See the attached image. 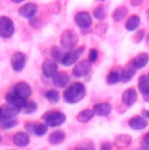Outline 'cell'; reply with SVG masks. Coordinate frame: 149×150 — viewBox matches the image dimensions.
Segmentation results:
<instances>
[{"label":"cell","instance_id":"obj_1","mask_svg":"<svg viewBox=\"0 0 149 150\" xmlns=\"http://www.w3.org/2000/svg\"><path fill=\"white\" fill-rule=\"evenodd\" d=\"M85 97V86L81 82L71 83L63 93V98L67 103H77Z\"/></svg>","mask_w":149,"mask_h":150},{"label":"cell","instance_id":"obj_2","mask_svg":"<svg viewBox=\"0 0 149 150\" xmlns=\"http://www.w3.org/2000/svg\"><path fill=\"white\" fill-rule=\"evenodd\" d=\"M43 120L48 127H60L65 123V115L59 111H51L45 114Z\"/></svg>","mask_w":149,"mask_h":150},{"label":"cell","instance_id":"obj_3","mask_svg":"<svg viewBox=\"0 0 149 150\" xmlns=\"http://www.w3.org/2000/svg\"><path fill=\"white\" fill-rule=\"evenodd\" d=\"M15 33V24L9 17H0V37L1 38H11Z\"/></svg>","mask_w":149,"mask_h":150},{"label":"cell","instance_id":"obj_4","mask_svg":"<svg viewBox=\"0 0 149 150\" xmlns=\"http://www.w3.org/2000/svg\"><path fill=\"white\" fill-rule=\"evenodd\" d=\"M77 39H79L77 38V34L73 30H65V31H63L62 37H60V45H62L63 48L71 50V48H73L76 46Z\"/></svg>","mask_w":149,"mask_h":150},{"label":"cell","instance_id":"obj_5","mask_svg":"<svg viewBox=\"0 0 149 150\" xmlns=\"http://www.w3.org/2000/svg\"><path fill=\"white\" fill-rule=\"evenodd\" d=\"M20 108L17 106L12 105V103H8V105L0 107V122H4V120H12L18 115Z\"/></svg>","mask_w":149,"mask_h":150},{"label":"cell","instance_id":"obj_6","mask_svg":"<svg viewBox=\"0 0 149 150\" xmlns=\"http://www.w3.org/2000/svg\"><path fill=\"white\" fill-rule=\"evenodd\" d=\"M82 52H84V47H79V48H74V50L68 51V52L64 54V56H63L62 64L64 65V67H71V65H73L74 63L80 59V56L82 55Z\"/></svg>","mask_w":149,"mask_h":150},{"label":"cell","instance_id":"obj_7","mask_svg":"<svg viewBox=\"0 0 149 150\" xmlns=\"http://www.w3.org/2000/svg\"><path fill=\"white\" fill-rule=\"evenodd\" d=\"M42 73L47 79H53L56 73H58V64L54 59H47L42 64Z\"/></svg>","mask_w":149,"mask_h":150},{"label":"cell","instance_id":"obj_8","mask_svg":"<svg viewBox=\"0 0 149 150\" xmlns=\"http://www.w3.org/2000/svg\"><path fill=\"white\" fill-rule=\"evenodd\" d=\"M26 64V56L22 52H16L12 56V60H11V65H12V69L16 72L22 71Z\"/></svg>","mask_w":149,"mask_h":150},{"label":"cell","instance_id":"obj_9","mask_svg":"<svg viewBox=\"0 0 149 150\" xmlns=\"http://www.w3.org/2000/svg\"><path fill=\"white\" fill-rule=\"evenodd\" d=\"M74 22L79 28L88 29L92 25V17L88 12H79L74 16Z\"/></svg>","mask_w":149,"mask_h":150},{"label":"cell","instance_id":"obj_10","mask_svg":"<svg viewBox=\"0 0 149 150\" xmlns=\"http://www.w3.org/2000/svg\"><path fill=\"white\" fill-rule=\"evenodd\" d=\"M25 128H26L28 132H31V133H34L35 136H43L46 134V132H47V128L48 125L47 124H41V123H28L26 125H25Z\"/></svg>","mask_w":149,"mask_h":150},{"label":"cell","instance_id":"obj_11","mask_svg":"<svg viewBox=\"0 0 149 150\" xmlns=\"http://www.w3.org/2000/svg\"><path fill=\"white\" fill-rule=\"evenodd\" d=\"M89 72H90V62H88V60H82V62L77 63L76 67L73 68V76L85 77Z\"/></svg>","mask_w":149,"mask_h":150},{"label":"cell","instance_id":"obj_12","mask_svg":"<svg viewBox=\"0 0 149 150\" xmlns=\"http://www.w3.org/2000/svg\"><path fill=\"white\" fill-rule=\"evenodd\" d=\"M38 11V5L34 4V3H28V4H24L21 8H20V14H21L24 18H33L34 14Z\"/></svg>","mask_w":149,"mask_h":150},{"label":"cell","instance_id":"obj_13","mask_svg":"<svg viewBox=\"0 0 149 150\" xmlns=\"http://www.w3.org/2000/svg\"><path fill=\"white\" fill-rule=\"evenodd\" d=\"M13 90H15V93L17 94V96L24 98V99H28V98L31 96V88L28 85L26 82H18L15 86Z\"/></svg>","mask_w":149,"mask_h":150},{"label":"cell","instance_id":"obj_14","mask_svg":"<svg viewBox=\"0 0 149 150\" xmlns=\"http://www.w3.org/2000/svg\"><path fill=\"white\" fill-rule=\"evenodd\" d=\"M30 142L29 134L26 132H17V133L13 136V144L18 148H24V146H28Z\"/></svg>","mask_w":149,"mask_h":150},{"label":"cell","instance_id":"obj_15","mask_svg":"<svg viewBox=\"0 0 149 150\" xmlns=\"http://www.w3.org/2000/svg\"><path fill=\"white\" fill-rule=\"evenodd\" d=\"M53 82L56 88H65L68 85V82H70V76L65 72H58L53 77Z\"/></svg>","mask_w":149,"mask_h":150},{"label":"cell","instance_id":"obj_16","mask_svg":"<svg viewBox=\"0 0 149 150\" xmlns=\"http://www.w3.org/2000/svg\"><path fill=\"white\" fill-rule=\"evenodd\" d=\"M5 99H7L8 103H12V105L17 106L20 110L22 108V106L25 105V102H26V99H24V98L18 97L17 94L15 93V90H12L11 93H8L7 96H5Z\"/></svg>","mask_w":149,"mask_h":150},{"label":"cell","instance_id":"obj_17","mask_svg":"<svg viewBox=\"0 0 149 150\" xmlns=\"http://www.w3.org/2000/svg\"><path fill=\"white\" fill-rule=\"evenodd\" d=\"M136 99H137V94L133 89H128V90H126L122 96V100L126 106H132L133 103L136 102Z\"/></svg>","mask_w":149,"mask_h":150},{"label":"cell","instance_id":"obj_18","mask_svg":"<svg viewBox=\"0 0 149 150\" xmlns=\"http://www.w3.org/2000/svg\"><path fill=\"white\" fill-rule=\"evenodd\" d=\"M139 89L145 97V100H149V76H141L139 80Z\"/></svg>","mask_w":149,"mask_h":150},{"label":"cell","instance_id":"obj_19","mask_svg":"<svg viewBox=\"0 0 149 150\" xmlns=\"http://www.w3.org/2000/svg\"><path fill=\"white\" fill-rule=\"evenodd\" d=\"M148 60H149L148 54H140V55H137V56L132 60V67L135 69L144 68L145 65L148 64Z\"/></svg>","mask_w":149,"mask_h":150},{"label":"cell","instance_id":"obj_20","mask_svg":"<svg viewBox=\"0 0 149 150\" xmlns=\"http://www.w3.org/2000/svg\"><path fill=\"white\" fill-rule=\"evenodd\" d=\"M93 111L98 116H106V115H109L111 112V106L109 103H98V105H96L93 107Z\"/></svg>","mask_w":149,"mask_h":150},{"label":"cell","instance_id":"obj_21","mask_svg":"<svg viewBox=\"0 0 149 150\" xmlns=\"http://www.w3.org/2000/svg\"><path fill=\"white\" fill-rule=\"evenodd\" d=\"M130 127L135 131H139V129H144L147 127V120L141 116H135L130 120Z\"/></svg>","mask_w":149,"mask_h":150},{"label":"cell","instance_id":"obj_22","mask_svg":"<svg viewBox=\"0 0 149 150\" xmlns=\"http://www.w3.org/2000/svg\"><path fill=\"white\" fill-rule=\"evenodd\" d=\"M65 138V134L63 133L62 131H54L53 133L48 137V142L53 144V145H58V144H62Z\"/></svg>","mask_w":149,"mask_h":150},{"label":"cell","instance_id":"obj_23","mask_svg":"<svg viewBox=\"0 0 149 150\" xmlns=\"http://www.w3.org/2000/svg\"><path fill=\"white\" fill-rule=\"evenodd\" d=\"M106 81H107V83H110V85L116 83L119 81H123V71H114V72H111V73L107 76Z\"/></svg>","mask_w":149,"mask_h":150},{"label":"cell","instance_id":"obj_24","mask_svg":"<svg viewBox=\"0 0 149 150\" xmlns=\"http://www.w3.org/2000/svg\"><path fill=\"white\" fill-rule=\"evenodd\" d=\"M93 115H94L93 110H89V108L82 110V111L77 115V120H79V122H82V123H87V122H89L92 117H93Z\"/></svg>","mask_w":149,"mask_h":150},{"label":"cell","instance_id":"obj_25","mask_svg":"<svg viewBox=\"0 0 149 150\" xmlns=\"http://www.w3.org/2000/svg\"><path fill=\"white\" fill-rule=\"evenodd\" d=\"M139 25H140V18L137 16H131L130 18L126 21V29H127V30H130V31L137 29Z\"/></svg>","mask_w":149,"mask_h":150},{"label":"cell","instance_id":"obj_26","mask_svg":"<svg viewBox=\"0 0 149 150\" xmlns=\"http://www.w3.org/2000/svg\"><path fill=\"white\" fill-rule=\"evenodd\" d=\"M46 99L48 100V102L51 103H58L59 99H60V94L58 90H55V89H51V90H47L45 94Z\"/></svg>","mask_w":149,"mask_h":150},{"label":"cell","instance_id":"obj_27","mask_svg":"<svg viewBox=\"0 0 149 150\" xmlns=\"http://www.w3.org/2000/svg\"><path fill=\"white\" fill-rule=\"evenodd\" d=\"M21 110H22V112H25V114H33V112H35V110H37V103L34 102V100H26Z\"/></svg>","mask_w":149,"mask_h":150},{"label":"cell","instance_id":"obj_28","mask_svg":"<svg viewBox=\"0 0 149 150\" xmlns=\"http://www.w3.org/2000/svg\"><path fill=\"white\" fill-rule=\"evenodd\" d=\"M126 14H127V9H126L124 7H119V8H116V9L114 11L113 18L115 20V21H120V20H122Z\"/></svg>","mask_w":149,"mask_h":150},{"label":"cell","instance_id":"obj_29","mask_svg":"<svg viewBox=\"0 0 149 150\" xmlns=\"http://www.w3.org/2000/svg\"><path fill=\"white\" fill-rule=\"evenodd\" d=\"M63 56H64V54L62 52V48H59V47H54L53 50H51V57H53V59L55 60V62L62 63Z\"/></svg>","mask_w":149,"mask_h":150},{"label":"cell","instance_id":"obj_30","mask_svg":"<svg viewBox=\"0 0 149 150\" xmlns=\"http://www.w3.org/2000/svg\"><path fill=\"white\" fill-rule=\"evenodd\" d=\"M133 74H135V68L133 67L124 69V71H123V81H130V80L132 79Z\"/></svg>","mask_w":149,"mask_h":150},{"label":"cell","instance_id":"obj_31","mask_svg":"<svg viewBox=\"0 0 149 150\" xmlns=\"http://www.w3.org/2000/svg\"><path fill=\"white\" fill-rule=\"evenodd\" d=\"M0 124H1L3 129H11V128H13V127L17 125V122L15 119H12V120H4V122H0Z\"/></svg>","mask_w":149,"mask_h":150},{"label":"cell","instance_id":"obj_32","mask_svg":"<svg viewBox=\"0 0 149 150\" xmlns=\"http://www.w3.org/2000/svg\"><path fill=\"white\" fill-rule=\"evenodd\" d=\"M93 16L96 17L97 20H104L105 18V9H104V7L96 8V9H94V12H93Z\"/></svg>","mask_w":149,"mask_h":150},{"label":"cell","instance_id":"obj_33","mask_svg":"<svg viewBox=\"0 0 149 150\" xmlns=\"http://www.w3.org/2000/svg\"><path fill=\"white\" fill-rule=\"evenodd\" d=\"M97 59H98V51L94 50V48H92V50L89 51V62L94 63Z\"/></svg>","mask_w":149,"mask_h":150},{"label":"cell","instance_id":"obj_34","mask_svg":"<svg viewBox=\"0 0 149 150\" xmlns=\"http://www.w3.org/2000/svg\"><path fill=\"white\" fill-rule=\"evenodd\" d=\"M141 148L149 149V133H147L141 140Z\"/></svg>","mask_w":149,"mask_h":150},{"label":"cell","instance_id":"obj_35","mask_svg":"<svg viewBox=\"0 0 149 150\" xmlns=\"http://www.w3.org/2000/svg\"><path fill=\"white\" fill-rule=\"evenodd\" d=\"M141 1H143V0H131V4H132L133 7H136V5H139Z\"/></svg>","mask_w":149,"mask_h":150},{"label":"cell","instance_id":"obj_36","mask_svg":"<svg viewBox=\"0 0 149 150\" xmlns=\"http://www.w3.org/2000/svg\"><path fill=\"white\" fill-rule=\"evenodd\" d=\"M12 1H13V3H22L24 0H12Z\"/></svg>","mask_w":149,"mask_h":150},{"label":"cell","instance_id":"obj_37","mask_svg":"<svg viewBox=\"0 0 149 150\" xmlns=\"http://www.w3.org/2000/svg\"><path fill=\"white\" fill-rule=\"evenodd\" d=\"M144 115H145V116H147V117H149V111H147V112H144Z\"/></svg>","mask_w":149,"mask_h":150},{"label":"cell","instance_id":"obj_38","mask_svg":"<svg viewBox=\"0 0 149 150\" xmlns=\"http://www.w3.org/2000/svg\"><path fill=\"white\" fill-rule=\"evenodd\" d=\"M147 42H148V45H149V37H148V41Z\"/></svg>","mask_w":149,"mask_h":150},{"label":"cell","instance_id":"obj_39","mask_svg":"<svg viewBox=\"0 0 149 150\" xmlns=\"http://www.w3.org/2000/svg\"><path fill=\"white\" fill-rule=\"evenodd\" d=\"M148 18H149V9H148Z\"/></svg>","mask_w":149,"mask_h":150},{"label":"cell","instance_id":"obj_40","mask_svg":"<svg viewBox=\"0 0 149 150\" xmlns=\"http://www.w3.org/2000/svg\"><path fill=\"white\" fill-rule=\"evenodd\" d=\"M0 142H1V136H0Z\"/></svg>","mask_w":149,"mask_h":150}]
</instances>
